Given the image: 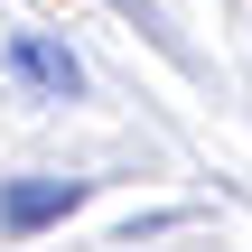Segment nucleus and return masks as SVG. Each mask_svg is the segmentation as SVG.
Instances as JSON below:
<instances>
[{
	"mask_svg": "<svg viewBox=\"0 0 252 252\" xmlns=\"http://www.w3.org/2000/svg\"><path fill=\"white\" fill-rule=\"evenodd\" d=\"M9 75H19L28 94H56V103H65V94L84 84V65H75V56H65L56 37H37V28H19V37H9Z\"/></svg>",
	"mask_w": 252,
	"mask_h": 252,
	"instance_id": "1",
	"label": "nucleus"
},
{
	"mask_svg": "<svg viewBox=\"0 0 252 252\" xmlns=\"http://www.w3.org/2000/svg\"><path fill=\"white\" fill-rule=\"evenodd\" d=\"M75 206H84L75 178H19V187H0V224H9V234H37V224H56V215H75Z\"/></svg>",
	"mask_w": 252,
	"mask_h": 252,
	"instance_id": "2",
	"label": "nucleus"
}]
</instances>
